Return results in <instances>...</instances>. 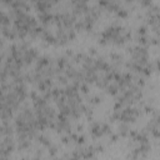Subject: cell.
Segmentation results:
<instances>
[{
	"label": "cell",
	"mask_w": 160,
	"mask_h": 160,
	"mask_svg": "<svg viewBox=\"0 0 160 160\" xmlns=\"http://www.w3.org/2000/svg\"><path fill=\"white\" fill-rule=\"evenodd\" d=\"M131 38L130 30L121 26V25H110L104 31L100 32L98 38V42L102 46L105 45H115V46H122L126 44Z\"/></svg>",
	"instance_id": "cell-1"
},
{
	"label": "cell",
	"mask_w": 160,
	"mask_h": 160,
	"mask_svg": "<svg viewBox=\"0 0 160 160\" xmlns=\"http://www.w3.org/2000/svg\"><path fill=\"white\" fill-rule=\"evenodd\" d=\"M90 132H91V136L98 139V138H101L104 136L105 134H109L110 132V126L106 124V122H101V121H94L90 126Z\"/></svg>",
	"instance_id": "cell-2"
},
{
	"label": "cell",
	"mask_w": 160,
	"mask_h": 160,
	"mask_svg": "<svg viewBox=\"0 0 160 160\" xmlns=\"http://www.w3.org/2000/svg\"><path fill=\"white\" fill-rule=\"evenodd\" d=\"M109 59H110V65L114 66V68H119V66H121L125 62L124 56L121 54H119V52H111V54H109Z\"/></svg>",
	"instance_id": "cell-3"
}]
</instances>
